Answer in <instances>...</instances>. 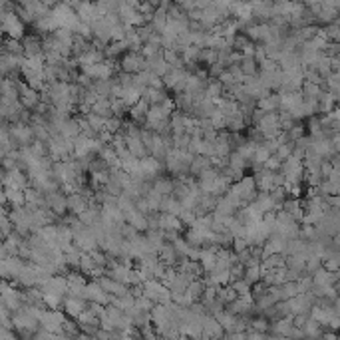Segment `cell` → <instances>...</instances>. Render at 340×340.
Returning a JSON list of instances; mask_svg holds the SVG:
<instances>
[{"label": "cell", "mask_w": 340, "mask_h": 340, "mask_svg": "<svg viewBox=\"0 0 340 340\" xmlns=\"http://www.w3.org/2000/svg\"><path fill=\"white\" fill-rule=\"evenodd\" d=\"M122 88H125V90H131L133 88V76L131 74H125V72H120L116 78H114Z\"/></svg>", "instance_id": "cell-36"}, {"label": "cell", "mask_w": 340, "mask_h": 340, "mask_svg": "<svg viewBox=\"0 0 340 340\" xmlns=\"http://www.w3.org/2000/svg\"><path fill=\"white\" fill-rule=\"evenodd\" d=\"M22 46H24V58L30 60V58H38L44 54V44H42V36L38 32H32V34H26L22 38Z\"/></svg>", "instance_id": "cell-3"}, {"label": "cell", "mask_w": 340, "mask_h": 340, "mask_svg": "<svg viewBox=\"0 0 340 340\" xmlns=\"http://www.w3.org/2000/svg\"><path fill=\"white\" fill-rule=\"evenodd\" d=\"M16 88H18V93H20V104H22V108L34 112L36 106L40 104V93L36 90H32L26 84V80H22V78L16 80Z\"/></svg>", "instance_id": "cell-2"}, {"label": "cell", "mask_w": 340, "mask_h": 340, "mask_svg": "<svg viewBox=\"0 0 340 340\" xmlns=\"http://www.w3.org/2000/svg\"><path fill=\"white\" fill-rule=\"evenodd\" d=\"M265 169H269V171H273V173H278V171L282 169V161H280L277 155H273V157L265 163Z\"/></svg>", "instance_id": "cell-46"}, {"label": "cell", "mask_w": 340, "mask_h": 340, "mask_svg": "<svg viewBox=\"0 0 340 340\" xmlns=\"http://www.w3.org/2000/svg\"><path fill=\"white\" fill-rule=\"evenodd\" d=\"M167 286L161 282V280H148V282H145L143 284V290H145V295L143 297H148V299H152L154 303H157L159 301V297L163 295V290H165Z\"/></svg>", "instance_id": "cell-12"}, {"label": "cell", "mask_w": 340, "mask_h": 340, "mask_svg": "<svg viewBox=\"0 0 340 340\" xmlns=\"http://www.w3.org/2000/svg\"><path fill=\"white\" fill-rule=\"evenodd\" d=\"M92 205L90 199H86L82 193H74V195H68V211L76 217H80L88 207Z\"/></svg>", "instance_id": "cell-9"}, {"label": "cell", "mask_w": 340, "mask_h": 340, "mask_svg": "<svg viewBox=\"0 0 340 340\" xmlns=\"http://www.w3.org/2000/svg\"><path fill=\"white\" fill-rule=\"evenodd\" d=\"M219 82H221V84H223L225 88H233L235 84H239V82L235 80V76H233L231 72H227V70H225V72L221 74V78H219Z\"/></svg>", "instance_id": "cell-48"}, {"label": "cell", "mask_w": 340, "mask_h": 340, "mask_svg": "<svg viewBox=\"0 0 340 340\" xmlns=\"http://www.w3.org/2000/svg\"><path fill=\"white\" fill-rule=\"evenodd\" d=\"M219 340H231V336H229V334H223V336H221Z\"/></svg>", "instance_id": "cell-54"}, {"label": "cell", "mask_w": 340, "mask_h": 340, "mask_svg": "<svg viewBox=\"0 0 340 340\" xmlns=\"http://www.w3.org/2000/svg\"><path fill=\"white\" fill-rule=\"evenodd\" d=\"M157 255H159V261L165 263L167 267H177L179 265V255H177V251H175V247L171 245V243H165Z\"/></svg>", "instance_id": "cell-13"}, {"label": "cell", "mask_w": 340, "mask_h": 340, "mask_svg": "<svg viewBox=\"0 0 340 340\" xmlns=\"http://www.w3.org/2000/svg\"><path fill=\"white\" fill-rule=\"evenodd\" d=\"M179 6H181V10L183 12H193V10H195L197 8V0H185V2H179Z\"/></svg>", "instance_id": "cell-50"}, {"label": "cell", "mask_w": 340, "mask_h": 340, "mask_svg": "<svg viewBox=\"0 0 340 340\" xmlns=\"http://www.w3.org/2000/svg\"><path fill=\"white\" fill-rule=\"evenodd\" d=\"M245 280L253 286V284H257V282H261L263 280V271H261V267H249L247 271H245Z\"/></svg>", "instance_id": "cell-30"}, {"label": "cell", "mask_w": 340, "mask_h": 340, "mask_svg": "<svg viewBox=\"0 0 340 340\" xmlns=\"http://www.w3.org/2000/svg\"><path fill=\"white\" fill-rule=\"evenodd\" d=\"M303 137H305V125H303V124H297L293 129L288 131V139H290V141H295V143L301 141Z\"/></svg>", "instance_id": "cell-41"}, {"label": "cell", "mask_w": 340, "mask_h": 340, "mask_svg": "<svg viewBox=\"0 0 340 340\" xmlns=\"http://www.w3.org/2000/svg\"><path fill=\"white\" fill-rule=\"evenodd\" d=\"M231 286L237 290V295H239V297H245V295H249V293H251V288H253V286L247 282V280H237V282H233Z\"/></svg>", "instance_id": "cell-39"}, {"label": "cell", "mask_w": 340, "mask_h": 340, "mask_svg": "<svg viewBox=\"0 0 340 340\" xmlns=\"http://www.w3.org/2000/svg\"><path fill=\"white\" fill-rule=\"evenodd\" d=\"M10 207H26V195L20 189H2Z\"/></svg>", "instance_id": "cell-19"}, {"label": "cell", "mask_w": 340, "mask_h": 340, "mask_svg": "<svg viewBox=\"0 0 340 340\" xmlns=\"http://www.w3.org/2000/svg\"><path fill=\"white\" fill-rule=\"evenodd\" d=\"M150 88H154V90H159V92H163V90H167L165 88V82H163V78H159V76H152V80H150Z\"/></svg>", "instance_id": "cell-49"}, {"label": "cell", "mask_w": 340, "mask_h": 340, "mask_svg": "<svg viewBox=\"0 0 340 340\" xmlns=\"http://www.w3.org/2000/svg\"><path fill=\"white\" fill-rule=\"evenodd\" d=\"M10 137L14 141V150L26 148V145H32L36 141L34 127L26 124H10Z\"/></svg>", "instance_id": "cell-1"}, {"label": "cell", "mask_w": 340, "mask_h": 340, "mask_svg": "<svg viewBox=\"0 0 340 340\" xmlns=\"http://www.w3.org/2000/svg\"><path fill=\"white\" fill-rule=\"evenodd\" d=\"M44 305L48 310H62L64 309V297H58V295H44Z\"/></svg>", "instance_id": "cell-27"}, {"label": "cell", "mask_w": 340, "mask_h": 340, "mask_svg": "<svg viewBox=\"0 0 340 340\" xmlns=\"http://www.w3.org/2000/svg\"><path fill=\"white\" fill-rule=\"evenodd\" d=\"M154 189H155L157 193H161L163 197H169V195H173V191H175V179H173L171 175L163 173V175H159V177L154 181Z\"/></svg>", "instance_id": "cell-11"}, {"label": "cell", "mask_w": 340, "mask_h": 340, "mask_svg": "<svg viewBox=\"0 0 340 340\" xmlns=\"http://www.w3.org/2000/svg\"><path fill=\"white\" fill-rule=\"evenodd\" d=\"M185 118H187V116H185L183 112H179V110L169 118L173 137H181V135H185Z\"/></svg>", "instance_id": "cell-20"}, {"label": "cell", "mask_w": 340, "mask_h": 340, "mask_svg": "<svg viewBox=\"0 0 340 340\" xmlns=\"http://www.w3.org/2000/svg\"><path fill=\"white\" fill-rule=\"evenodd\" d=\"M211 167V159L209 157H205V155H197L195 159H193V163H191V169H189V173L193 175V177H199L205 169H209Z\"/></svg>", "instance_id": "cell-21"}, {"label": "cell", "mask_w": 340, "mask_h": 340, "mask_svg": "<svg viewBox=\"0 0 340 340\" xmlns=\"http://www.w3.org/2000/svg\"><path fill=\"white\" fill-rule=\"evenodd\" d=\"M181 211H183V205H181V201H179L177 197H173V195L163 197V203H161V211H159V213H167V215L179 217Z\"/></svg>", "instance_id": "cell-18"}, {"label": "cell", "mask_w": 340, "mask_h": 340, "mask_svg": "<svg viewBox=\"0 0 340 340\" xmlns=\"http://www.w3.org/2000/svg\"><path fill=\"white\" fill-rule=\"evenodd\" d=\"M90 309V303L86 301V299H78V297H66L64 299V312L70 316V318H78L84 310H88Z\"/></svg>", "instance_id": "cell-7"}, {"label": "cell", "mask_w": 340, "mask_h": 340, "mask_svg": "<svg viewBox=\"0 0 340 340\" xmlns=\"http://www.w3.org/2000/svg\"><path fill=\"white\" fill-rule=\"evenodd\" d=\"M137 34H139V38L143 40V44H148V42H150V38L155 34V28H154L152 24H145V26L137 28Z\"/></svg>", "instance_id": "cell-40"}, {"label": "cell", "mask_w": 340, "mask_h": 340, "mask_svg": "<svg viewBox=\"0 0 340 340\" xmlns=\"http://www.w3.org/2000/svg\"><path fill=\"white\" fill-rule=\"evenodd\" d=\"M219 301H223L225 307H227V305L239 301V295H237V290H235L231 284H229V286H219Z\"/></svg>", "instance_id": "cell-26"}, {"label": "cell", "mask_w": 340, "mask_h": 340, "mask_svg": "<svg viewBox=\"0 0 340 340\" xmlns=\"http://www.w3.org/2000/svg\"><path fill=\"white\" fill-rule=\"evenodd\" d=\"M249 249V243H247V239L245 237H239V239H235L233 241V247H231V251H235L237 255L239 253H243V251H247Z\"/></svg>", "instance_id": "cell-44"}, {"label": "cell", "mask_w": 340, "mask_h": 340, "mask_svg": "<svg viewBox=\"0 0 340 340\" xmlns=\"http://www.w3.org/2000/svg\"><path fill=\"white\" fill-rule=\"evenodd\" d=\"M211 124H213V127H215L217 131H227V116H225L221 110H217V112L211 116Z\"/></svg>", "instance_id": "cell-31"}, {"label": "cell", "mask_w": 340, "mask_h": 340, "mask_svg": "<svg viewBox=\"0 0 340 340\" xmlns=\"http://www.w3.org/2000/svg\"><path fill=\"white\" fill-rule=\"evenodd\" d=\"M48 199V207H50L60 219H64L70 211H68V195H64L62 189L56 191V193H50V195H46Z\"/></svg>", "instance_id": "cell-5"}, {"label": "cell", "mask_w": 340, "mask_h": 340, "mask_svg": "<svg viewBox=\"0 0 340 340\" xmlns=\"http://www.w3.org/2000/svg\"><path fill=\"white\" fill-rule=\"evenodd\" d=\"M145 199H148V203H150L152 213H159L161 211V203H163V195H161V193H157L155 189H152Z\"/></svg>", "instance_id": "cell-28"}, {"label": "cell", "mask_w": 340, "mask_h": 340, "mask_svg": "<svg viewBox=\"0 0 340 340\" xmlns=\"http://www.w3.org/2000/svg\"><path fill=\"white\" fill-rule=\"evenodd\" d=\"M225 93V86L219 82V80H209L207 84V90H205V95L209 100H215V98H223Z\"/></svg>", "instance_id": "cell-24"}, {"label": "cell", "mask_w": 340, "mask_h": 340, "mask_svg": "<svg viewBox=\"0 0 340 340\" xmlns=\"http://www.w3.org/2000/svg\"><path fill=\"white\" fill-rule=\"evenodd\" d=\"M211 6H213V2H209V0H197V10H207Z\"/></svg>", "instance_id": "cell-52"}, {"label": "cell", "mask_w": 340, "mask_h": 340, "mask_svg": "<svg viewBox=\"0 0 340 340\" xmlns=\"http://www.w3.org/2000/svg\"><path fill=\"white\" fill-rule=\"evenodd\" d=\"M293 330H295L293 316L278 318V320H275V322L271 324V332H273L275 336H288V338H290V334H293Z\"/></svg>", "instance_id": "cell-10"}, {"label": "cell", "mask_w": 340, "mask_h": 340, "mask_svg": "<svg viewBox=\"0 0 340 340\" xmlns=\"http://www.w3.org/2000/svg\"><path fill=\"white\" fill-rule=\"evenodd\" d=\"M223 334H227V332H225V328L221 326V322L215 316H211V314L203 316V336H209L213 340H219Z\"/></svg>", "instance_id": "cell-8"}, {"label": "cell", "mask_w": 340, "mask_h": 340, "mask_svg": "<svg viewBox=\"0 0 340 340\" xmlns=\"http://www.w3.org/2000/svg\"><path fill=\"white\" fill-rule=\"evenodd\" d=\"M74 245L80 247L84 253H92V251H95V249H100V241H98V237H95V235L90 231V227H88L84 233L74 235Z\"/></svg>", "instance_id": "cell-6"}, {"label": "cell", "mask_w": 340, "mask_h": 340, "mask_svg": "<svg viewBox=\"0 0 340 340\" xmlns=\"http://www.w3.org/2000/svg\"><path fill=\"white\" fill-rule=\"evenodd\" d=\"M201 340H213V338H209V336H203V338H201Z\"/></svg>", "instance_id": "cell-55"}, {"label": "cell", "mask_w": 340, "mask_h": 340, "mask_svg": "<svg viewBox=\"0 0 340 340\" xmlns=\"http://www.w3.org/2000/svg\"><path fill=\"white\" fill-rule=\"evenodd\" d=\"M92 255V259H93V263L98 265V267H104V269H108V265H110V257L102 251V249H95V251H92L90 253Z\"/></svg>", "instance_id": "cell-32"}, {"label": "cell", "mask_w": 340, "mask_h": 340, "mask_svg": "<svg viewBox=\"0 0 340 340\" xmlns=\"http://www.w3.org/2000/svg\"><path fill=\"white\" fill-rule=\"evenodd\" d=\"M229 231H231V235H233L235 239H239V237H245V235H247V227L243 225L241 221H237V219H235V223L231 225V229H229Z\"/></svg>", "instance_id": "cell-43"}, {"label": "cell", "mask_w": 340, "mask_h": 340, "mask_svg": "<svg viewBox=\"0 0 340 340\" xmlns=\"http://www.w3.org/2000/svg\"><path fill=\"white\" fill-rule=\"evenodd\" d=\"M127 223H129L133 229H137L139 233H148V229H150L148 217H145L143 213H139L137 209H135V211H131V213L127 215Z\"/></svg>", "instance_id": "cell-16"}, {"label": "cell", "mask_w": 340, "mask_h": 340, "mask_svg": "<svg viewBox=\"0 0 340 340\" xmlns=\"http://www.w3.org/2000/svg\"><path fill=\"white\" fill-rule=\"evenodd\" d=\"M251 44V40L245 36V34H237L235 36V44H233V50H237V52H243V50H245V48Z\"/></svg>", "instance_id": "cell-38"}, {"label": "cell", "mask_w": 340, "mask_h": 340, "mask_svg": "<svg viewBox=\"0 0 340 340\" xmlns=\"http://www.w3.org/2000/svg\"><path fill=\"white\" fill-rule=\"evenodd\" d=\"M219 175H221V171H219V169L209 167V169H205V171H203V173L197 177V183H211V181H215Z\"/></svg>", "instance_id": "cell-34"}, {"label": "cell", "mask_w": 340, "mask_h": 340, "mask_svg": "<svg viewBox=\"0 0 340 340\" xmlns=\"http://www.w3.org/2000/svg\"><path fill=\"white\" fill-rule=\"evenodd\" d=\"M241 70H243V74H245L247 78H255V76H259L261 66H259V62L255 58H243Z\"/></svg>", "instance_id": "cell-22"}, {"label": "cell", "mask_w": 340, "mask_h": 340, "mask_svg": "<svg viewBox=\"0 0 340 340\" xmlns=\"http://www.w3.org/2000/svg\"><path fill=\"white\" fill-rule=\"evenodd\" d=\"M247 340H267V334H261V332L249 328L247 330Z\"/></svg>", "instance_id": "cell-51"}, {"label": "cell", "mask_w": 340, "mask_h": 340, "mask_svg": "<svg viewBox=\"0 0 340 340\" xmlns=\"http://www.w3.org/2000/svg\"><path fill=\"white\" fill-rule=\"evenodd\" d=\"M86 301L88 303H98V305L110 307L112 305V295H108L95 280H90L88 286H86Z\"/></svg>", "instance_id": "cell-4"}, {"label": "cell", "mask_w": 340, "mask_h": 340, "mask_svg": "<svg viewBox=\"0 0 340 340\" xmlns=\"http://www.w3.org/2000/svg\"><path fill=\"white\" fill-rule=\"evenodd\" d=\"M139 235H141V233H139L137 229H133V227H131L129 223H125V225L122 227V237H124V239L127 241V243H131V241H135V239H137Z\"/></svg>", "instance_id": "cell-37"}, {"label": "cell", "mask_w": 340, "mask_h": 340, "mask_svg": "<svg viewBox=\"0 0 340 340\" xmlns=\"http://www.w3.org/2000/svg\"><path fill=\"white\" fill-rule=\"evenodd\" d=\"M84 118L88 120L90 127H92L95 133H100V131H104V129H106V124H108V120H106V118H102V116H98V114H88V116H84Z\"/></svg>", "instance_id": "cell-25"}, {"label": "cell", "mask_w": 340, "mask_h": 340, "mask_svg": "<svg viewBox=\"0 0 340 340\" xmlns=\"http://www.w3.org/2000/svg\"><path fill=\"white\" fill-rule=\"evenodd\" d=\"M245 271H247V267L245 265H233L231 269H229V273H231V284L233 282H237V280H245Z\"/></svg>", "instance_id": "cell-33"}, {"label": "cell", "mask_w": 340, "mask_h": 340, "mask_svg": "<svg viewBox=\"0 0 340 340\" xmlns=\"http://www.w3.org/2000/svg\"><path fill=\"white\" fill-rule=\"evenodd\" d=\"M271 324H273V322H271L265 314H255L253 320H251V328L257 330V332H261V334L271 332Z\"/></svg>", "instance_id": "cell-23"}, {"label": "cell", "mask_w": 340, "mask_h": 340, "mask_svg": "<svg viewBox=\"0 0 340 340\" xmlns=\"http://www.w3.org/2000/svg\"><path fill=\"white\" fill-rule=\"evenodd\" d=\"M2 52L12 54V56H24V46L20 40H12V38L2 34Z\"/></svg>", "instance_id": "cell-14"}, {"label": "cell", "mask_w": 340, "mask_h": 340, "mask_svg": "<svg viewBox=\"0 0 340 340\" xmlns=\"http://www.w3.org/2000/svg\"><path fill=\"white\" fill-rule=\"evenodd\" d=\"M271 157H273V155H271V152H269L267 148H263V145H259V150H257V154H255V159H253V161H257V163L265 165V163H267Z\"/></svg>", "instance_id": "cell-42"}, {"label": "cell", "mask_w": 340, "mask_h": 340, "mask_svg": "<svg viewBox=\"0 0 340 340\" xmlns=\"http://www.w3.org/2000/svg\"><path fill=\"white\" fill-rule=\"evenodd\" d=\"M209 159H211V167H215V169H219V171H223V169L229 167V157H217V155H213V157H209Z\"/></svg>", "instance_id": "cell-45"}, {"label": "cell", "mask_w": 340, "mask_h": 340, "mask_svg": "<svg viewBox=\"0 0 340 340\" xmlns=\"http://www.w3.org/2000/svg\"><path fill=\"white\" fill-rule=\"evenodd\" d=\"M135 209H137L139 213H143L145 217H150V215H152L150 203H148V199H145V197H141V199H137V201H135Z\"/></svg>", "instance_id": "cell-47"}, {"label": "cell", "mask_w": 340, "mask_h": 340, "mask_svg": "<svg viewBox=\"0 0 340 340\" xmlns=\"http://www.w3.org/2000/svg\"><path fill=\"white\" fill-rule=\"evenodd\" d=\"M324 340H338V338L334 332H328V334H324Z\"/></svg>", "instance_id": "cell-53"}, {"label": "cell", "mask_w": 340, "mask_h": 340, "mask_svg": "<svg viewBox=\"0 0 340 340\" xmlns=\"http://www.w3.org/2000/svg\"><path fill=\"white\" fill-rule=\"evenodd\" d=\"M58 245L62 251L74 245V231L64 223H58Z\"/></svg>", "instance_id": "cell-17"}, {"label": "cell", "mask_w": 340, "mask_h": 340, "mask_svg": "<svg viewBox=\"0 0 340 340\" xmlns=\"http://www.w3.org/2000/svg\"><path fill=\"white\" fill-rule=\"evenodd\" d=\"M257 108L271 114V112H278L280 110V93H271L269 98H263L257 102Z\"/></svg>", "instance_id": "cell-15"}, {"label": "cell", "mask_w": 340, "mask_h": 340, "mask_svg": "<svg viewBox=\"0 0 340 340\" xmlns=\"http://www.w3.org/2000/svg\"><path fill=\"white\" fill-rule=\"evenodd\" d=\"M118 207H120V211L125 213V217H127L131 211H135V201H133L131 197H127L125 193H122V195L118 197Z\"/></svg>", "instance_id": "cell-29"}, {"label": "cell", "mask_w": 340, "mask_h": 340, "mask_svg": "<svg viewBox=\"0 0 340 340\" xmlns=\"http://www.w3.org/2000/svg\"><path fill=\"white\" fill-rule=\"evenodd\" d=\"M155 305L157 303H154L152 299H148V297H139L137 301H135V307L139 309V310H143V312H150L152 314V310L155 309Z\"/></svg>", "instance_id": "cell-35"}]
</instances>
